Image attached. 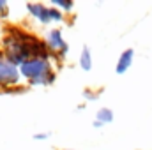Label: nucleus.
<instances>
[{
	"mask_svg": "<svg viewBox=\"0 0 152 150\" xmlns=\"http://www.w3.org/2000/svg\"><path fill=\"white\" fill-rule=\"evenodd\" d=\"M20 67L12 66L11 62L5 60L4 51L0 48V90L11 88V87H18L20 85Z\"/></svg>",
	"mask_w": 152,
	"mask_h": 150,
	"instance_id": "20e7f679",
	"label": "nucleus"
},
{
	"mask_svg": "<svg viewBox=\"0 0 152 150\" xmlns=\"http://www.w3.org/2000/svg\"><path fill=\"white\" fill-rule=\"evenodd\" d=\"M92 125H94L96 129H101V127H103V124H101V122H97V120H94V122H92Z\"/></svg>",
	"mask_w": 152,
	"mask_h": 150,
	"instance_id": "2eb2a0df",
	"label": "nucleus"
},
{
	"mask_svg": "<svg viewBox=\"0 0 152 150\" xmlns=\"http://www.w3.org/2000/svg\"><path fill=\"white\" fill-rule=\"evenodd\" d=\"M20 74L30 87H50L57 79L55 64L50 58H30L20 66Z\"/></svg>",
	"mask_w": 152,
	"mask_h": 150,
	"instance_id": "f03ea898",
	"label": "nucleus"
},
{
	"mask_svg": "<svg viewBox=\"0 0 152 150\" xmlns=\"http://www.w3.org/2000/svg\"><path fill=\"white\" fill-rule=\"evenodd\" d=\"M51 7L60 9V11L66 14V12H71V11H73L75 4H73L71 0H51Z\"/></svg>",
	"mask_w": 152,
	"mask_h": 150,
	"instance_id": "1a4fd4ad",
	"label": "nucleus"
},
{
	"mask_svg": "<svg viewBox=\"0 0 152 150\" xmlns=\"http://www.w3.org/2000/svg\"><path fill=\"white\" fill-rule=\"evenodd\" d=\"M66 150H73V149H66Z\"/></svg>",
	"mask_w": 152,
	"mask_h": 150,
	"instance_id": "dca6fc26",
	"label": "nucleus"
},
{
	"mask_svg": "<svg viewBox=\"0 0 152 150\" xmlns=\"http://www.w3.org/2000/svg\"><path fill=\"white\" fill-rule=\"evenodd\" d=\"M27 11L28 14L39 21L41 25H50L51 23V16H50V5L42 4V2H28L27 4Z\"/></svg>",
	"mask_w": 152,
	"mask_h": 150,
	"instance_id": "39448f33",
	"label": "nucleus"
},
{
	"mask_svg": "<svg viewBox=\"0 0 152 150\" xmlns=\"http://www.w3.org/2000/svg\"><path fill=\"white\" fill-rule=\"evenodd\" d=\"M50 16H51V23H60V21H64V18H66V14H64L60 9L51 7V5H50Z\"/></svg>",
	"mask_w": 152,
	"mask_h": 150,
	"instance_id": "9d476101",
	"label": "nucleus"
},
{
	"mask_svg": "<svg viewBox=\"0 0 152 150\" xmlns=\"http://www.w3.org/2000/svg\"><path fill=\"white\" fill-rule=\"evenodd\" d=\"M133 58H134V50L133 48H127L120 53L118 60H117V66H115V73L117 74H124L126 71H129V67L133 66Z\"/></svg>",
	"mask_w": 152,
	"mask_h": 150,
	"instance_id": "423d86ee",
	"label": "nucleus"
},
{
	"mask_svg": "<svg viewBox=\"0 0 152 150\" xmlns=\"http://www.w3.org/2000/svg\"><path fill=\"white\" fill-rule=\"evenodd\" d=\"M50 136H51V134H50V133H36V134H34V140H48V138H50Z\"/></svg>",
	"mask_w": 152,
	"mask_h": 150,
	"instance_id": "4468645a",
	"label": "nucleus"
},
{
	"mask_svg": "<svg viewBox=\"0 0 152 150\" xmlns=\"http://www.w3.org/2000/svg\"><path fill=\"white\" fill-rule=\"evenodd\" d=\"M115 118L113 111L110 110V108H99L97 110V113H96V120L97 122H101L103 125H106V124H112Z\"/></svg>",
	"mask_w": 152,
	"mask_h": 150,
	"instance_id": "6e6552de",
	"label": "nucleus"
},
{
	"mask_svg": "<svg viewBox=\"0 0 152 150\" xmlns=\"http://www.w3.org/2000/svg\"><path fill=\"white\" fill-rule=\"evenodd\" d=\"M99 90H92V88H85L83 90V99H87V101H97L99 99Z\"/></svg>",
	"mask_w": 152,
	"mask_h": 150,
	"instance_id": "9b49d317",
	"label": "nucleus"
},
{
	"mask_svg": "<svg viewBox=\"0 0 152 150\" xmlns=\"http://www.w3.org/2000/svg\"><path fill=\"white\" fill-rule=\"evenodd\" d=\"M9 16V4L5 0H0V20H5Z\"/></svg>",
	"mask_w": 152,
	"mask_h": 150,
	"instance_id": "f8f14e48",
	"label": "nucleus"
},
{
	"mask_svg": "<svg viewBox=\"0 0 152 150\" xmlns=\"http://www.w3.org/2000/svg\"><path fill=\"white\" fill-rule=\"evenodd\" d=\"M25 92V87H11V88H5V90H0V94H23Z\"/></svg>",
	"mask_w": 152,
	"mask_h": 150,
	"instance_id": "ddd939ff",
	"label": "nucleus"
},
{
	"mask_svg": "<svg viewBox=\"0 0 152 150\" xmlns=\"http://www.w3.org/2000/svg\"><path fill=\"white\" fill-rule=\"evenodd\" d=\"M44 42H46V48H48V51H50V55L55 62H64L66 60V57L69 53V42L64 39L60 28L48 30Z\"/></svg>",
	"mask_w": 152,
	"mask_h": 150,
	"instance_id": "7ed1b4c3",
	"label": "nucleus"
},
{
	"mask_svg": "<svg viewBox=\"0 0 152 150\" xmlns=\"http://www.w3.org/2000/svg\"><path fill=\"white\" fill-rule=\"evenodd\" d=\"M2 51L7 62H11L12 66L20 67L21 64H25L30 58H51L46 42L37 36H34L32 32H27L25 28L9 25L4 30V37H2Z\"/></svg>",
	"mask_w": 152,
	"mask_h": 150,
	"instance_id": "f257e3e1",
	"label": "nucleus"
},
{
	"mask_svg": "<svg viewBox=\"0 0 152 150\" xmlns=\"http://www.w3.org/2000/svg\"><path fill=\"white\" fill-rule=\"evenodd\" d=\"M80 67L83 71H92V66H94V60H92V51L88 46H83L81 53H80V60H78Z\"/></svg>",
	"mask_w": 152,
	"mask_h": 150,
	"instance_id": "0eeeda50",
	"label": "nucleus"
}]
</instances>
